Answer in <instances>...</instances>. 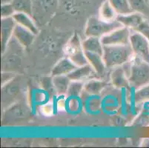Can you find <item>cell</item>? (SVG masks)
I'll return each instance as SVG.
<instances>
[{
	"label": "cell",
	"instance_id": "obj_1",
	"mask_svg": "<svg viewBox=\"0 0 149 148\" xmlns=\"http://www.w3.org/2000/svg\"><path fill=\"white\" fill-rule=\"evenodd\" d=\"M131 44L103 45L102 58L106 67H116L126 64L134 57Z\"/></svg>",
	"mask_w": 149,
	"mask_h": 148
},
{
	"label": "cell",
	"instance_id": "obj_2",
	"mask_svg": "<svg viewBox=\"0 0 149 148\" xmlns=\"http://www.w3.org/2000/svg\"><path fill=\"white\" fill-rule=\"evenodd\" d=\"M127 76L130 87L134 89L137 90L149 85V63L134 56L130 60Z\"/></svg>",
	"mask_w": 149,
	"mask_h": 148
},
{
	"label": "cell",
	"instance_id": "obj_3",
	"mask_svg": "<svg viewBox=\"0 0 149 148\" xmlns=\"http://www.w3.org/2000/svg\"><path fill=\"white\" fill-rule=\"evenodd\" d=\"M123 27L117 20L105 22L100 18L91 17L88 19L85 29V34L87 37L94 36L101 38L109 33Z\"/></svg>",
	"mask_w": 149,
	"mask_h": 148
},
{
	"label": "cell",
	"instance_id": "obj_4",
	"mask_svg": "<svg viewBox=\"0 0 149 148\" xmlns=\"http://www.w3.org/2000/svg\"><path fill=\"white\" fill-rule=\"evenodd\" d=\"M63 51L65 55L68 56L69 59L72 61L77 67H81V66L88 64L83 48H82L80 38L77 33L73 35L72 37L70 38V40L65 45Z\"/></svg>",
	"mask_w": 149,
	"mask_h": 148
},
{
	"label": "cell",
	"instance_id": "obj_5",
	"mask_svg": "<svg viewBox=\"0 0 149 148\" xmlns=\"http://www.w3.org/2000/svg\"><path fill=\"white\" fill-rule=\"evenodd\" d=\"M130 44L135 56L149 63V43L143 33L133 30L130 36Z\"/></svg>",
	"mask_w": 149,
	"mask_h": 148
},
{
	"label": "cell",
	"instance_id": "obj_6",
	"mask_svg": "<svg viewBox=\"0 0 149 148\" xmlns=\"http://www.w3.org/2000/svg\"><path fill=\"white\" fill-rule=\"evenodd\" d=\"M131 30L127 27H122L100 38L103 45H120L130 44Z\"/></svg>",
	"mask_w": 149,
	"mask_h": 148
},
{
	"label": "cell",
	"instance_id": "obj_7",
	"mask_svg": "<svg viewBox=\"0 0 149 148\" xmlns=\"http://www.w3.org/2000/svg\"><path fill=\"white\" fill-rule=\"evenodd\" d=\"M16 22L13 17L2 18L1 22V44H2V54L6 50L10 38L13 35V31L16 26Z\"/></svg>",
	"mask_w": 149,
	"mask_h": 148
},
{
	"label": "cell",
	"instance_id": "obj_8",
	"mask_svg": "<svg viewBox=\"0 0 149 148\" xmlns=\"http://www.w3.org/2000/svg\"><path fill=\"white\" fill-rule=\"evenodd\" d=\"M13 37L19 42V44L25 47H28L33 43L35 34L30 30L19 24H16L13 31Z\"/></svg>",
	"mask_w": 149,
	"mask_h": 148
},
{
	"label": "cell",
	"instance_id": "obj_9",
	"mask_svg": "<svg viewBox=\"0 0 149 148\" xmlns=\"http://www.w3.org/2000/svg\"><path fill=\"white\" fill-rule=\"evenodd\" d=\"M116 20L124 27L135 30L145 21L144 16L137 12H133L126 15H118Z\"/></svg>",
	"mask_w": 149,
	"mask_h": 148
},
{
	"label": "cell",
	"instance_id": "obj_10",
	"mask_svg": "<svg viewBox=\"0 0 149 148\" xmlns=\"http://www.w3.org/2000/svg\"><path fill=\"white\" fill-rule=\"evenodd\" d=\"M77 67V65L68 57L63 58L54 65L51 70V76L54 77L56 76L68 75L69 73H71Z\"/></svg>",
	"mask_w": 149,
	"mask_h": 148
},
{
	"label": "cell",
	"instance_id": "obj_11",
	"mask_svg": "<svg viewBox=\"0 0 149 148\" xmlns=\"http://www.w3.org/2000/svg\"><path fill=\"white\" fill-rule=\"evenodd\" d=\"M111 80L113 86L119 89L130 86L128 76L123 68V66L116 67L111 74Z\"/></svg>",
	"mask_w": 149,
	"mask_h": 148
},
{
	"label": "cell",
	"instance_id": "obj_12",
	"mask_svg": "<svg viewBox=\"0 0 149 148\" xmlns=\"http://www.w3.org/2000/svg\"><path fill=\"white\" fill-rule=\"evenodd\" d=\"M85 54L88 64L93 67L95 73L99 75H102L106 67L102 56L92 52H85Z\"/></svg>",
	"mask_w": 149,
	"mask_h": 148
},
{
	"label": "cell",
	"instance_id": "obj_13",
	"mask_svg": "<svg viewBox=\"0 0 149 148\" xmlns=\"http://www.w3.org/2000/svg\"><path fill=\"white\" fill-rule=\"evenodd\" d=\"M82 45L85 52L96 53L102 56L103 54V44L100 38L89 36L82 42Z\"/></svg>",
	"mask_w": 149,
	"mask_h": 148
},
{
	"label": "cell",
	"instance_id": "obj_14",
	"mask_svg": "<svg viewBox=\"0 0 149 148\" xmlns=\"http://www.w3.org/2000/svg\"><path fill=\"white\" fill-rule=\"evenodd\" d=\"M13 19L15 20L17 24H20L22 26L28 28V30L33 33L36 35L39 32L36 25L35 24L33 20L31 19V16L25 13H20V12H16L12 16Z\"/></svg>",
	"mask_w": 149,
	"mask_h": 148
},
{
	"label": "cell",
	"instance_id": "obj_15",
	"mask_svg": "<svg viewBox=\"0 0 149 148\" xmlns=\"http://www.w3.org/2000/svg\"><path fill=\"white\" fill-rule=\"evenodd\" d=\"M100 19L105 22H113L116 20V17L118 14L116 13L113 7L111 6L109 0H105L102 3L100 8Z\"/></svg>",
	"mask_w": 149,
	"mask_h": 148
},
{
	"label": "cell",
	"instance_id": "obj_16",
	"mask_svg": "<svg viewBox=\"0 0 149 148\" xmlns=\"http://www.w3.org/2000/svg\"><path fill=\"white\" fill-rule=\"evenodd\" d=\"M93 72H95L93 67L89 64L77 67L71 73L68 75L71 81H82L91 75Z\"/></svg>",
	"mask_w": 149,
	"mask_h": 148
},
{
	"label": "cell",
	"instance_id": "obj_17",
	"mask_svg": "<svg viewBox=\"0 0 149 148\" xmlns=\"http://www.w3.org/2000/svg\"><path fill=\"white\" fill-rule=\"evenodd\" d=\"M71 80L68 75L56 76L53 77L54 90L59 95L65 94Z\"/></svg>",
	"mask_w": 149,
	"mask_h": 148
},
{
	"label": "cell",
	"instance_id": "obj_18",
	"mask_svg": "<svg viewBox=\"0 0 149 148\" xmlns=\"http://www.w3.org/2000/svg\"><path fill=\"white\" fill-rule=\"evenodd\" d=\"M109 2L118 15H126L134 12L129 0H109Z\"/></svg>",
	"mask_w": 149,
	"mask_h": 148
},
{
	"label": "cell",
	"instance_id": "obj_19",
	"mask_svg": "<svg viewBox=\"0 0 149 148\" xmlns=\"http://www.w3.org/2000/svg\"><path fill=\"white\" fill-rule=\"evenodd\" d=\"M129 3L134 12L149 16V0H129Z\"/></svg>",
	"mask_w": 149,
	"mask_h": 148
},
{
	"label": "cell",
	"instance_id": "obj_20",
	"mask_svg": "<svg viewBox=\"0 0 149 148\" xmlns=\"http://www.w3.org/2000/svg\"><path fill=\"white\" fill-rule=\"evenodd\" d=\"M12 5L16 12L25 13L30 16L32 14V1L31 0H13Z\"/></svg>",
	"mask_w": 149,
	"mask_h": 148
},
{
	"label": "cell",
	"instance_id": "obj_21",
	"mask_svg": "<svg viewBox=\"0 0 149 148\" xmlns=\"http://www.w3.org/2000/svg\"><path fill=\"white\" fill-rule=\"evenodd\" d=\"M104 87H105L104 82L99 80L93 79L85 84L84 90L85 92H87L91 95H97L101 93Z\"/></svg>",
	"mask_w": 149,
	"mask_h": 148
},
{
	"label": "cell",
	"instance_id": "obj_22",
	"mask_svg": "<svg viewBox=\"0 0 149 148\" xmlns=\"http://www.w3.org/2000/svg\"><path fill=\"white\" fill-rule=\"evenodd\" d=\"M84 85L82 81H71L66 94L68 97L75 98L79 96L84 89Z\"/></svg>",
	"mask_w": 149,
	"mask_h": 148
},
{
	"label": "cell",
	"instance_id": "obj_23",
	"mask_svg": "<svg viewBox=\"0 0 149 148\" xmlns=\"http://www.w3.org/2000/svg\"><path fill=\"white\" fill-rule=\"evenodd\" d=\"M134 99L136 104L149 101V85L136 90L134 94Z\"/></svg>",
	"mask_w": 149,
	"mask_h": 148
},
{
	"label": "cell",
	"instance_id": "obj_24",
	"mask_svg": "<svg viewBox=\"0 0 149 148\" xmlns=\"http://www.w3.org/2000/svg\"><path fill=\"white\" fill-rule=\"evenodd\" d=\"M16 13L12 3L2 4L1 8V14L2 18H7V17H11Z\"/></svg>",
	"mask_w": 149,
	"mask_h": 148
},
{
	"label": "cell",
	"instance_id": "obj_25",
	"mask_svg": "<svg viewBox=\"0 0 149 148\" xmlns=\"http://www.w3.org/2000/svg\"><path fill=\"white\" fill-rule=\"evenodd\" d=\"M134 31H139V32H140L141 33H143V34L147 38L149 43V24L148 23L146 22V21H144L139 27H138L137 28H136V29L134 30Z\"/></svg>",
	"mask_w": 149,
	"mask_h": 148
},
{
	"label": "cell",
	"instance_id": "obj_26",
	"mask_svg": "<svg viewBox=\"0 0 149 148\" xmlns=\"http://www.w3.org/2000/svg\"><path fill=\"white\" fill-rule=\"evenodd\" d=\"M14 74L13 73H9V72H2V87L5 86L8 83L14 78Z\"/></svg>",
	"mask_w": 149,
	"mask_h": 148
},
{
	"label": "cell",
	"instance_id": "obj_27",
	"mask_svg": "<svg viewBox=\"0 0 149 148\" xmlns=\"http://www.w3.org/2000/svg\"><path fill=\"white\" fill-rule=\"evenodd\" d=\"M42 86L47 90H51L52 88H54V83H53V79H51V78H48V77L43 79Z\"/></svg>",
	"mask_w": 149,
	"mask_h": 148
},
{
	"label": "cell",
	"instance_id": "obj_28",
	"mask_svg": "<svg viewBox=\"0 0 149 148\" xmlns=\"http://www.w3.org/2000/svg\"><path fill=\"white\" fill-rule=\"evenodd\" d=\"M42 111L43 113L46 114V115H50L53 111L52 106H51V104H46L44 107H42Z\"/></svg>",
	"mask_w": 149,
	"mask_h": 148
},
{
	"label": "cell",
	"instance_id": "obj_29",
	"mask_svg": "<svg viewBox=\"0 0 149 148\" xmlns=\"http://www.w3.org/2000/svg\"><path fill=\"white\" fill-rule=\"evenodd\" d=\"M13 0H2V4H8V3H12Z\"/></svg>",
	"mask_w": 149,
	"mask_h": 148
}]
</instances>
